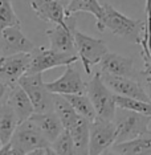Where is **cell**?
Segmentation results:
<instances>
[{
	"instance_id": "3957f363",
	"label": "cell",
	"mask_w": 151,
	"mask_h": 155,
	"mask_svg": "<svg viewBox=\"0 0 151 155\" xmlns=\"http://www.w3.org/2000/svg\"><path fill=\"white\" fill-rule=\"evenodd\" d=\"M113 122L117 127V142L115 143H121L135 139L149 133L151 117L133 110H127V109L117 107Z\"/></svg>"
},
{
	"instance_id": "83f0119b",
	"label": "cell",
	"mask_w": 151,
	"mask_h": 155,
	"mask_svg": "<svg viewBox=\"0 0 151 155\" xmlns=\"http://www.w3.org/2000/svg\"><path fill=\"white\" fill-rule=\"evenodd\" d=\"M146 29L151 33V0H146Z\"/></svg>"
},
{
	"instance_id": "ffe728a7",
	"label": "cell",
	"mask_w": 151,
	"mask_h": 155,
	"mask_svg": "<svg viewBox=\"0 0 151 155\" xmlns=\"http://www.w3.org/2000/svg\"><path fill=\"white\" fill-rule=\"evenodd\" d=\"M111 154H151V133L138 137L135 139L115 143L110 150Z\"/></svg>"
},
{
	"instance_id": "d6986e66",
	"label": "cell",
	"mask_w": 151,
	"mask_h": 155,
	"mask_svg": "<svg viewBox=\"0 0 151 155\" xmlns=\"http://www.w3.org/2000/svg\"><path fill=\"white\" fill-rule=\"evenodd\" d=\"M90 123L92 121L82 115L74 122V125L68 129L74 140L76 154H89V142H90Z\"/></svg>"
},
{
	"instance_id": "ba28073f",
	"label": "cell",
	"mask_w": 151,
	"mask_h": 155,
	"mask_svg": "<svg viewBox=\"0 0 151 155\" xmlns=\"http://www.w3.org/2000/svg\"><path fill=\"white\" fill-rule=\"evenodd\" d=\"M32 61L31 53H17L2 56L0 58V87L12 89L19 84V80L27 74Z\"/></svg>"
},
{
	"instance_id": "4dcf8cb0",
	"label": "cell",
	"mask_w": 151,
	"mask_h": 155,
	"mask_svg": "<svg viewBox=\"0 0 151 155\" xmlns=\"http://www.w3.org/2000/svg\"><path fill=\"white\" fill-rule=\"evenodd\" d=\"M150 133H151V130H150Z\"/></svg>"
},
{
	"instance_id": "f1b7e54d",
	"label": "cell",
	"mask_w": 151,
	"mask_h": 155,
	"mask_svg": "<svg viewBox=\"0 0 151 155\" xmlns=\"http://www.w3.org/2000/svg\"><path fill=\"white\" fill-rule=\"evenodd\" d=\"M142 57H143V61H145V68L146 69H151V40H150L149 49H147L146 52H143Z\"/></svg>"
},
{
	"instance_id": "603a6c76",
	"label": "cell",
	"mask_w": 151,
	"mask_h": 155,
	"mask_svg": "<svg viewBox=\"0 0 151 155\" xmlns=\"http://www.w3.org/2000/svg\"><path fill=\"white\" fill-rule=\"evenodd\" d=\"M77 12H87L98 19L103 12V5L100 4L98 0H70L66 7L68 15H76Z\"/></svg>"
},
{
	"instance_id": "9a60e30c",
	"label": "cell",
	"mask_w": 151,
	"mask_h": 155,
	"mask_svg": "<svg viewBox=\"0 0 151 155\" xmlns=\"http://www.w3.org/2000/svg\"><path fill=\"white\" fill-rule=\"evenodd\" d=\"M100 72L109 73L115 76H126V77H136L138 73L134 69V61L131 57H126L117 53L109 52L103 56L100 62Z\"/></svg>"
},
{
	"instance_id": "44dd1931",
	"label": "cell",
	"mask_w": 151,
	"mask_h": 155,
	"mask_svg": "<svg viewBox=\"0 0 151 155\" xmlns=\"http://www.w3.org/2000/svg\"><path fill=\"white\" fill-rule=\"evenodd\" d=\"M54 111L57 113L65 129L72 127L80 117L76 109L68 101V98L65 96H61V94H54Z\"/></svg>"
},
{
	"instance_id": "7c38bea8",
	"label": "cell",
	"mask_w": 151,
	"mask_h": 155,
	"mask_svg": "<svg viewBox=\"0 0 151 155\" xmlns=\"http://www.w3.org/2000/svg\"><path fill=\"white\" fill-rule=\"evenodd\" d=\"M34 44L21 32L20 27H7L2 29L0 36V54L12 56L17 53H32Z\"/></svg>"
},
{
	"instance_id": "e0dca14e",
	"label": "cell",
	"mask_w": 151,
	"mask_h": 155,
	"mask_svg": "<svg viewBox=\"0 0 151 155\" xmlns=\"http://www.w3.org/2000/svg\"><path fill=\"white\" fill-rule=\"evenodd\" d=\"M4 102H8L11 105V107L15 110L17 119H19V123L28 121L34 113V106L32 101H31L29 96H28L27 91L19 84L9 90L8 97H7V100Z\"/></svg>"
},
{
	"instance_id": "52a82bcc",
	"label": "cell",
	"mask_w": 151,
	"mask_h": 155,
	"mask_svg": "<svg viewBox=\"0 0 151 155\" xmlns=\"http://www.w3.org/2000/svg\"><path fill=\"white\" fill-rule=\"evenodd\" d=\"M76 45L78 57L81 60L86 74H92V68L94 65L100 64L105 54L109 53L107 45L101 38L92 37L76 29Z\"/></svg>"
},
{
	"instance_id": "5b68a950",
	"label": "cell",
	"mask_w": 151,
	"mask_h": 155,
	"mask_svg": "<svg viewBox=\"0 0 151 155\" xmlns=\"http://www.w3.org/2000/svg\"><path fill=\"white\" fill-rule=\"evenodd\" d=\"M19 85L29 96L34 106V113L54 110V94L47 87L43 73H27L19 80Z\"/></svg>"
},
{
	"instance_id": "7a4b0ae2",
	"label": "cell",
	"mask_w": 151,
	"mask_h": 155,
	"mask_svg": "<svg viewBox=\"0 0 151 155\" xmlns=\"http://www.w3.org/2000/svg\"><path fill=\"white\" fill-rule=\"evenodd\" d=\"M96 27L98 28L100 32L110 31L113 35L122 37L129 43L140 44L146 21L130 19V17L125 16L123 13L117 11L111 4L105 3L103 12L101 17L97 19Z\"/></svg>"
},
{
	"instance_id": "30bf717a",
	"label": "cell",
	"mask_w": 151,
	"mask_h": 155,
	"mask_svg": "<svg viewBox=\"0 0 151 155\" xmlns=\"http://www.w3.org/2000/svg\"><path fill=\"white\" fill-rule=\"evenodd\" d=\"M76 29H77V19L74 15L68 16L66 24H57L53 28L47 31V36L49 40V47L54 51L62 53L76 54L78 56L76 45Z\"/></svg>"
},
{
	"instance_id": "277c9868",
	"label": "cell",
	"mask_w": 151,
	"mask_h": 155,
	"mask_svg": "<svg viewBox=\"0 0 151 155\" xmlns=\"http://www.w3.org/2000/svg\"><path fill=\"white\" fill-rule=\"evenodd\" d=\"M86 94L93 102L94 109L97 111V117L113 121L115 111H117L115 93L105 84L100 70L96 72L92 80L87 82Z\"/></svg>"
},
{
	"instance_id": "cb8c5ba5",
	"label": "cell",
	"mask_w": 151,
	"mask_h": 155,
	"mask_svg": "<svg viewBox=\"0 0 151 155\" xmlns=\"http://www.w3.org/2000/svg\"><path fill=\"white\" fill-rule=\"evenodd\" d=\"M115 102H117V107L127 109V110H133L151 117V102L139 100V98L119 96V94H115Z\"/></svg>"
},
{
	"instance_id": "4316f807",
	"label": "cell",
	"mask_w": 151,
	"mask_h": 155,
	"mask_svg": "<svg viewBox=\"0 0 151 155\" xmlns=\"http://www.w3.org/2000/svg\"><path fill=\"white\" fill-rule=\"evenodd\" d=\"M139 77V81L142 82V85L145 86L146 91L149 93V96L151 97V69H146L143 68V70L138 72L136 78Z\"/></svg>"
},
{
	"instance_id": "6da1fadb",
	"label": "cell",
	"mask_w": 151,
	"mask_h": 155,
	"mask_svg": "<svg viewBox=\"0 0 151 155\" xmlns=\"http://www.w3.org/2000/svg\"><path fill=\"white\" fill-rule=\"evenodd\" d=\"M0 154H54L52 143L43 135L34 123L28 119L19 123L16 131L13 133L11 140L4 147H0Z\"/></svg>"
},
{
	"instance_id": "8992f818",
	"label": "cell",
	"mask_w": 151,
	"mask_h": 155,
	"mask_svg": "<svg viewBox=\"0 0 151 155\" xmlns=\"http://www.w3.org/2000/svg\"><path fill=\"white\" fill-rule=\"evenodd\" d=\"M117 142V127L110 119L97 117L90 123L89 154L100 155L110 153L111 147Z\"/></svg>"
},
{
	"instance_id": "484cf974",
	"label": "cell",
	"mask_w": 151,
	"mask_h": 155,
	"mask_svg": "<svg viewBox=\"0 0 151 155\" xmlns=\"http://www.w3.org/2000/svg\"><path fill=\"white\" fill-rule=\"evenodd\" d=\"M52 149H53L54 154L62 155V154H76V146H74V140L73 137L68 129H64L62 133L57 137V139L52 143Z\"/></svg>"
},
{
	"instance_id": "f546056e",
	"label": "cell",
	"mask_w": 151,
	"mask_h": 155,
	"mask_svg": "<svg viewBox=\"0 0 151 155\" xmlns=\"http://www.w3.org/2000/svg\"><path fill=\"white\" fill-rule=\"evenodd\" d=\"M58 2H60V3H62V4H64L65 7H68V4H69L70 0H58Z\"/></svg>"
},
{
	"instance_id": "5bb4252c",
	"label": "cell",
	"mask_w": 151,
	"mask_h": 155,
	"mask_svg": "<svg viewBox=\"0 0 151 155\" xmlns=\"http://www.w3.org/2000/svg\"><path fill=\"white\" fill-rule=\"evenodd\" d=\"M31 8L40 20L53 25L66 24L68 16H70L66 13V7L58 0H32Z\"/></svg>"
},
{
	"instance_id": "4fadbf2b",
	"label": "cell",
	"mask_w": 151,
	"mask_h": 155,
	"mask_svg": "<svg viewBox=\"0 0 151 155\" xmlns=\"http://www.w3.org/2000/svg\"><path fill=\"white\" fill-rule=\"evenodd\" d=\"M47 87L53 94H61V96L84 94L87 91V82H84L81 73L73 68V64H70L66 65V69L61 77L47 82Z\"/></svg>"
},
{
	"instance_id": "7402d4cb",
	"label": "cell",
	"mask_w": 151,
	"mask_h": 155,
	"mask_svg": "<svg viewBox=\"0 0 151 155\" xmlns=\"http://www.w3.org/2000/svg\"><path fill=\"white\" fill-rule=\"evenodd\" d=\"M65 97L68 98V101L72 104V106L76 109V111L80 115L90 119V121L97 118V111H96V109H94V105L86 93L68 94V96H65Z\"/></svg>"
},
{
	"instance_id": "2e32d148",
	"label": "cell",
	"mask_w": 151,
	"mask_h": 155,
	"mask_svg": "<svg viewBox=\"0 0 151 155\" xmlns=\"http://www.w3.org/2000/svg\"><path fill=\"white\" fill-rule=\"evenodd\" d=\"M29 119L37 126L38 130L43 133V135L51 143H53L57 139V137L62 133V130L65 129L61 119H60V117L54 110L33 113Z\"/></svg>"
},
{
	"instance_id": "d4e9b609",
	"label": "cell",
	"mask_w": 151,
	"mask_h": 155,
	"mask_svg": "<svg viewBox=\"0 0 151 155\" xmlns=\"http://www.w3.org/2000/svg\"><path fill=\"white\" fill-rule=\"evenodd\" d=\"M21 21L13 11L11 0H0V28L20 27Z\"/></svg>"
},
{
	"instance_id": "9c48e42d",
	"label": "cell",
	"mask_w": 151,
	"mask_h": 155,
	"mask_svg": "<svg viewBox=\"0 0 151 155\" xmlns=\"http://www.w3.org/2000/svg\"><path fill=\"white\" fill-rule=\"evenodd\" d=\"M32 61L28 73H44L45 70L58 68V66H66L70 64H76L80 60L78 56L62 53V52L54 51L51 47H37L31 53Z\"/></svg>"
},
{
	"instance_id": "ac0fdd59",
	"label": "cell",
	"mask_w": 151,
	"mask_h": 155,
	"mask_svg": "<svg viewBox=\"0 0 151 155\" xmlns=\"http://www.w3.org/2000/svg\"><path fill=\"white\" fill-rule=\"evenodd\" d=\"M17 126H19V119L15 110L8 102H2L0 105V144L2 147L8 144Z\"/></svg>"
},
{
	"instance_id": "8fae6325",
	"label": "cell",
	"mask_w": 151,
	"mask_h": 155,
	"mask_svg": "<svg viewBox=\"0 0 151 155\" xmlns=\"http://www.w3.org/2000/svg\"><path fill=\"white\" fill-rule=\"evenodd\" d=\"M105 84L114 91L115 94L125 97L139 98V100L151 102V97L146 91L142 82L135 80L134 77H126V76H115L109 74V73H101Z\"/></svg>"
}]
</instances>
